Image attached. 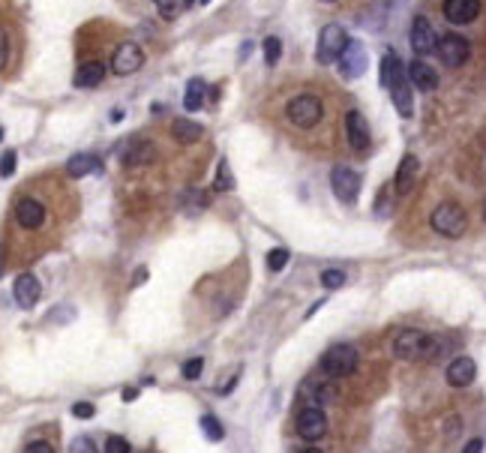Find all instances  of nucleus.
I'll use <instances>...</instances> for the list:
<instances>
[{"label":"nucleus","mask_w":486,"mask_h":453,"mask_svg":"<svg viewBox=\"0 0 486 453\" xmlns=\"http://www.w3.org/2000/svg\"><path fill=\"white\" fill-rule=\"evenodd\" d=\"M6 58H9V42H6V30L0 27V72L6 66Z\"/></svg>","instance_id":"nucleus-36"},{"label":"nucleus","mask_w":486,"mask_h":453,"mask_svg":"<svg viewBox=\"0 0 486 453\" xmlns=\"http://www.w3.org/2000/svg\"><path fill=\"white\" fill-rule=\"evenodd\" d=\"M462 453H483V438H471L466 447H462Z\"/></svg>","instance_id":"nucleus-38"},{"label":"nucleus","mask_w":486,"mask_h":453,"mask_svg":"<svg viewBox=\"0 0 486 453\" xmlns=\"http://www.w3.org/2000/svg\"><path fill=\"white\" fill-rule=\"evenodd\" d=\"M442 9L450 25H471L480 15V0H445Z\"/></svg>","instance_id":"nucleus-13"},{"label":"nucleus","mask_w":486,"mask_h":453,"mask_svg":"<svg viewBox=\"0 0 486 453\" xmlns=\"http://www.w3.org/2000/svg\"><path fill=\"white\" fill-rule=\"evenodd\" d=\"M70 453H99V447L90 441L87 435H78L72 438V445H70Z\"/></svg>","instance_id":"nucleus-34"},{"label":"nucleus","mask_w":486,"mask_h":453,"mask_svg":"<svg viewBox=\"0 0 486 453\" xmlns=\"http://www.w3.org/2000/svg\"><path fill=\"white\" fill-rule=\"evenodd\" d=\"M120 160L127 165H148L153 160V144L144 139H132L127 147L120 151Z\"/></svg>","instance_id":"nucleus-19"},{"label":"nucleus","mask_w":486,"mask_h":453,"mask_svg":"<svg viewBox=\"0 0 486 453\" xmlns=\"http://www.w3.org/2000/svg\"><path fill=\"white\" fill-rule=\"evenodd\" d=\"M447 348L445 339L426 331H399L393 339V355L399 360H435Z\"/></svg>","instance_id":"nucleus-2"},{"label":"nucleus","mask_w":486,"mask_h":453,"mask_svg":"<svg viewBox=\"0 0 486 453\" xmlns=\"http://www.w3.org/2000/svg\"><path fill=\"white\" fill-rule=\"evenodd\" d=\"M405 70H409V78L411 82L421 87V90H435L438 87V72L433 70V66L429 63H423V60H411V66H405Z\"/></svg>","instance_id":"nucleus-20"},{"label":"nucleus","mask_w":486,"mask_h":453,"mask_svg":"<svg viewBox=\"0 0 486 453\" xmlns=\"http://www.w3.org/2000/svg\"><path fill=\"white\" fill-rule=\"evenodd\" d=\"M298 435L303 441H319L327 435V414L319 409V405H307V409H300L298 411Z\"/></svg>","instance_id":"nucleus-6"},{"label":"nucleus","mask_w":486,"mask_h":453,"mask_svg":"<svg viewBox=\"0 0 486 453\" xmlns=\"http://www.w3.org/2000/svg\"><path fill=\"white\" fill-rule=\"evenodd\" d=\"M357 364H360L357 348L352 343H339V345H331L324 351L319 366H321L324 376H331V378H348L357 369Z\"/></svg>","instance_id":"nucleus-3"},{"label":"nucleus","mask_w":486,"mask_h":453,"mask_svg":"<svg viewBox=\"0 0 486 453\" xmlns=\"http://www.w3.org/2000/svg\"><path fill=\"white\" fill-rule=\"evenodd\" d=\"M201 4H210V0H201Z\"/></svg>","instance_id":"nucleus-44"},{"label":"nucleus","mask_w":486,"mask_h":453,"mask_svg":"<svg viewBox=\"0 0 486 453\" xmlns=\"http://www.w3.org/2000/svg\"><path fill=\"white\" fill-rule=\"evenodd\" d=\"M66 172L72 177H87V174L103 172V162H99V156H94V153H75V156H70V162H66Z\"/></svg>","instance_id":"nucleus-21"},{"label":"nucleus","mask_w":486,"mask_h":453,"mask_svg":"<svg viewBox=\"0 0 486 453\" xmlns=\"http://www.w3.org/2000/svg\"><path fill=\"white\" fill-rule=\"evenodd\" d=\"M144 66V51L139 42H120L115 54H111V70L117 75H132Z\"/></svg>","instance_id":"nucleus-7"},{"label":"nucleus","mask_w":486,"mask_h":453,"mask_svg":"<svg viewBox=\"0 0 486 453\" xmlns=\"http://www.w3.org/2000/svg\"><path fill=\"white\" fill-rule=\"evenodd\" d=\"M144 279H148V267H139V270H135V279H132V286H141Z\"/></svg>","instance_id":"nucleus-39"},{"label":"nucleus","mask_w":486,"mask_h":453,"mask_svg":"<svg viewBox=\"0 0 486 453\" xmlns=\"http://www.w3.org/2000/svg\"><path fill=\"white\" fill-rule=\"evenodd\" d=\"M286 115H288V120L295 123V127L312 129L315 123L321 120V99L319 96H309V94H300V96H295L286 106Z\"/></svg>","instance_id":"nucleus-5"},{"label":"nucleus","mask_w":486,"mask_h":453,"mask_svg":"<svg viewBox=\"0 0 486 453\" xmlns=\"http://www.w3.org/2000/svg\"><path fill=\"white\" fill-rule=\"evenodd\" d=\"M0 276H4V249H0Z\"/></svg>","instance_id":"nucleus-42"},{"label":"nucleus","mask_w":486,"mask_h":453,"mask_svg":"<svg viewBox=\"0 0 486 453\" xmlns=\"http://www.w3.org/2000/svg\"><path fill=\"white\" fill-rule=\"evenodd\" d=\"M331 186H333V196L339 201L352 205V201L357 198V192H360V174L352 172V168H345V165H336L331 172Z\"/></svg>","instance_id":"nucleus-10"},{"label":"nucleus","mask_w":486,"mask_h":453,"mask_svg":"<svg viewBox=\"0 0 486 453\" xmlns=\"http://www.w3.org/2000/svg\"><path fill=\"white\" fill-rule=\"evenodd\" d=\"M201 369H205V360H201V357H189L180 372H184V378H186V381H196V378L201 376Z\"/></svg>","instance_id":"nucleus-31"},{"label":"nucleus","mask_w":486,"mask_h":453,"mask_svg":"<svg viewBox=\"0 0 486 453\" xmlns=\"http://www.w3.org/2000/svg\"><path fill=\"white\" fill-rule=\"evenodd\" d=\"M339 72H343V78H348V82H354V78H360L366 72V49H364V42L348 39L345 51L339 54Z\"/></svg>","instance_id":"nucleus-9"},{"label":"nucleus","mask_w":486,"mask_h":453,"mask_svg":"<svg viewBox=\"0 0 486 453\" xmlns=\"http://www.w3.org/2000/svg\"><path fill=\"white\" fill-rule=\"evenodd\" d=\"M201 429H205L207 441H222V438H225V429H222V423H219L213 414H205V417H201Z\"/></svg>","instance_id":"nucleus-26"},{"label":"nucleus","mask_w":486,"mask_h":453,"mask_svg":"<svg viewBox=\"0 0 486 453\" xmlns=\"http://www.w3.org/2000/svg\"><path fill=\"white\" fill-rule=\"evenodd\" d=\"M94 405H90V402H75L72 405V417H78V421H90V417H94Z\"/></svg>","instance_id":"nucleus-35"},{"label":"nucleus","mask_w":486,"mask_h":453,"mask_svg":"<svg viewBox=\"0 0 486 453\" xmlns=\"http://www.w3.org/2000/svg\"><path fill=\"white\" fill-rule=\"evenodd\" d=\"M414 177H417V156L405 153L399 168H397V192H409L411 184H414Z\"/></svg>","instance_id":"nucleus-24"},{"label":"nucleus","mask_w":486,"mask_h":453,"mask_svg":"<svg viewBox=\"0 0 486 453\" xmlns=\"http://www.w3.org/2000/svg\"><path fill=\"white\" fill-rule=\"evenodd\" d=\"M279 54H282V42H279L276 37H267V39H264V60L274 66V63L279 60Z\"/></svg>","instance_id":"nucleus-30"},{"label":"nucleus","mask_w":486,"mask_h":453,"mask_svg":"<svg viewBox=\"0 0 486 453\" xmlns=\"http://www.w3.org/2000/svg\"><path fill=\"white\" fill-rule=\"evenodd\" d=\"M409 39H411V49L421 54H429V51H435V45H438V37H435V30H433V25L423 18V15H417L414 21H411V30H409Z\"/></svg>","instance_id":"nucleus-12"},{"label":"nucleus","mask_w":486,"mask_h":453,"mask_svg":"<svg viewBox=\"0 0 486 453\" xmlns=\"http://www.w3.org/2000/svg\"><path fill=\"white\" fill-rule=\"evenodd\" d=\"M15 219H18L21 229L37 231V229H42V225H45V208L39 205L37 198L27 196V198H21L15 205Z\"/></svg>","instance_id":"nucleus-14"},{"label":"nucleus","mask_w":486,"mask_h":453,"mask_svg":"<svg viewBox=\"0 0 486 453\" xmlns=\"http://www.w3.org/2000/svg\"><path fill=\"white\" fill-rule=\"evenodd\" d=\"M105 453H132V447L123 435H108L105 438Z\"/></svg>","instance_id":"nucleus-32"},{"label":"nucleus","mask_w":486,"mask_h":453,"mask_svg":"<svg viewBox=\"0 0 486 453\" xmlns=\"http://www.w3.org/2000/svg\"><path fill=\"white\" fill-rule=\"evenodd\" d=\"M135 396H139V390H135V388H127V390H123V400H127V402H132Z\"/></svg>","instance_id":"nucleus-40"},{"label":"nucleus","mask_w":486,"mask_h":453,"mask_svg":"<svg viewBox=\"0 0 486 453\" xmlns=\"http://www.w3.org/2000/svg\"><path fill=\"white\" fill-rule=\"evenodd\" d=\"M483 219H486V205H483Z\"/></svg>","instance_id":"nucleus-43"},{"label":"nucleus","mask_w":486,"mask_h":453,"mask_svg":"<svg viewBox=\"0 0 486 453\" xmlns=\"http://www.w3.org/2000/svg\"><path fill=\"white\" fill-rule=\"evenodd\" d=\"M153 6H156V13H160L165 21H172V18H177L180 13H184L186 0H153Z\"/></svg>","instance_id":"nucleus-25"},{"label":"nucleus","mask_w":486,"mask_h":453,"mask_svg":"<svg viewBox=\"0 0 486 453\" xmlns=\"http://www.w3.org/2000/svg\"><path fill=\"white\" fill-rule=\"evenodd\" d=\"M435 51H438V58H442L447 66H462L468 60V39L456 37V33H445V37L438 39Z\"/></svg>","instance_id":"nucleus-11"},{"label":"nucleus","mask_w":486,"mask_h":453,"mask_svg":"<svg viewBox=\"0 0 486 453\" xmlns=\"http://www.w3.org/2000/svg\"><path fill=\"white\" fill-rule=\"evenodd\" d=\"M213 186H217L219 192H231L234 189V177H231V168H229V162H219V168H217V180H213Z\"/></svg>","instance_id":"nucleus-27"},{"label":"nucleus","mask_w":486,"mask_h":453,"mask_svg":"<svg viewBox=\"0 0 486 453\" xmlns=\"http://www.w3.org/2000/svg\"><path fill=\"white\" fill-rule=\"evenodd\" d=\"M429 225H433V229L442 234V237H459L462 231H466L468 217H466V210H462L456 201H445V205H438L433 210Z\"/></svg>","instance_id":"nucleus-4"},{"label":"nucleus","mask_w":486,"mask_h":453,"mask_svg":"<svg viewBox=\"0 0 486 453\" xmlns=\"http://www.w3.org/2000/svg\"><path fill=\"white\" fill-rule=\"evenodd\" d=\"M447 384L450 388H468V384L474 381V376H478V366H474V360L468 355H459L447 364Z\"/></svg>","instance_id":"nucleus-15"},{"label":"nucleus","mask_w":486,"mask_h":453,"mask_svg":"<svg viewBox=\"0 0 486 453\" xmlns=\"http://www.w3.org/2000/svg\"><path fill=\"white\" fill-rule=\"evenodd\" d=\"M321 286L324 288H343L345 286V274H343V270H336V267H327L324 270V274H321Z\"/></svg>","instance_id":"nucleus-29"},{"label":"nucleus","mask_w":486,"mask_h":453,"mask_svg":"<svg viewBox=\"0 0 486 453\" xmlns=\"http://www.w3.org/2000/svg\"><path fill=\"white\" fill-rule=\"evenodd\" d=\"M288 264V249H282V246H276V249H270L267 253V270H274V274H279L282 267Z\"/></svg>","instance_id":"nucleus-28"},{"label":"nucleus","mask_w":486,"mask_h":453,"mask_svg":"<svg viewBox=\"0 0 486 453\" xmlns=\"http://www.w3.org/2000/svg\"><path fill=\"white\" fill-rule=\"evenodd\" d=\"M25 453H54V447L49 445V441H33V445H27Z\"/></svg>","instance_id":"nucleus-37"},{"label":"nucleus","mask_w":486,"mask_h":453,"mask_svg":"<svg viewBox=\"0 0 486 453\" xmlns=\"http://www.w3.org/2000/svg\"><path fill=\"white\" fill-rule=\"evenodd\" d=\"M298 453H321L319 447H303V450H298Z\"/></svg>","instance_id":"nucleus-41"},{"label":"nucleus","mask_w":486,"mask_h":453,"mask_svg":"<svg viewBox=\"0 0 486 453\" xmlns=\"http://www.w3.org/2000/svg\"><path fill=\"white\" fill-rule=\"evenodd\" d=\"M15 162H18V153L15 151H6L4 160H0V177H13L15 174Z\"/></svg>","instance_id":"nucleus-33"},{"label":"nucleus","mask_w":486,"mask_h":453,"mask_svg":"<svg viewBox=\"0 0 486 453\" xmlns=\"http://www.w3.org/2000/svg\"><path fill=\"white\" fill-rule=\"evenodd\" d=\"M345 132H348V141H352L354 151H366L369 144V127L360 111H348L345 115Z\"/></svg>","instance_id":"nucleus-17"},{"label":"nucleus","mask_w":486,"mask_h":453,"mask_svg":"<svg viewBox=\"0 0 486 453\" xmlns=\"http://www.w3.org/2000/svg\"><path fill=\"white\" fill-rule=\"evenodd\" d=\"M103 78H105V63H103V60H87V63H82V66L75 70L72 84L82 87V90H87V87L103 84Z\"/></svg>","instance_id":"nucleus-18"},{"label":"nucleus","mask_w":486,"mask_h":453,"mask_svg":"<svg viewBox=\"0 0 486 453\" xmlns=\"http://www.w3.org/2000/svg\"><path fill=\"white\" fill-rule=\"evenodd\" d=\"M411 78H409V70L402 66L399 54L397 51H388L381 58V84L390 90L393 96V106L402 117H411L414 115V96H411Z\"/></svg>","instance_id":"nucleus-1"},{"label":"nucleus","mask_w":486,"mask_h":453,"mask_svg":"<svg viewBox=\"0 0 486 453\" xmlns=\"http://www.w3.org/2000/svg\"><path fill=\"white\" fill-rule=\"evenodd\" d=\"M345 45H348L345 27L327 25L321 30V39H319V63H333V60H339V54L345 51Z\"/></svg>","instance_id":"nucleus-8"},{"label":"nucleus","mask_w":486,"mask_h":453,"mask_svg":"<svg viewBox=\"0 0 486 453\" xmlns=\"http://www.w3.org/2000/svg\"><path fill=\"white\" fill-rule=\"evenodd\" d=\"M205 94H207L205 78H189V82H186V94H184V108L189 111V115L205 106Z\"/></svg>","instance_id":"nucleus-23"},{"label":"nucleus","mask_w":486,"mask_h":453,"mask_svg":"<svg viewBox=\"0 0 486 453\" xmlns=\"http://www.w3.org/2000/svg\"><path fill=\"white\" fill-rule=\"evenodd\" d=\"M13 294H15V303L21 310H30V307H37V303H39L42 286H39V279L33 274H21L15 279V286H13Z\"/></svg>","instance_id":"nucleus-16"},{"label":"nucleus","mask_w":486,"mask_h":453,"mask_svg":"<svg viewBox=\"0 0 486 453\" xmlns=\"http://www.w3.org/2000/svg\"><path fill=\"white\" fill-rule=\"evenodd\" d=\"M172 135H174V141H180V144H196L201 135H205V129H201L196 120L177 117V120L172 123Z\"/></svg>","instance_id":"nucleus-22"}]
</instances>
